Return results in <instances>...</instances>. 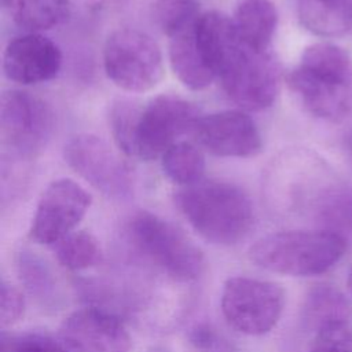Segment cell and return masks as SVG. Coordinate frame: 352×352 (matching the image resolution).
Returning <instances> with one entry per match:
<instances>
[{"mask_svg": "<svg viewBox=\"0 0 352 352\" xmlns=\"http://www.w3.org/2000/svg\"><path fill=\"white\" fill-rule=\"evenodd\" d=\"M50 106L26 91L10 89L0 99V133L3 143L21 155L41 150L52 132Z\"/></svg>", "mask_w": 352, "mask_h": 352, "instance_id": "30bf717a", "label": "cell"}, {"mask_svg": "<svg viewBox=\"0 0 352 352\" xmlns=\"http://www.w3.org/2000/svg\"><path fill=\"white\" fill-rule=\"evenodd\" d=\"M220 307L232 329L248 336H263L280 319L285 292L275 282L232 276L223 286Z\"/></svg>", "mask_w": 352, "mask_h": 352, "instance_id": "52a82bcc", "label": "cell"}, {"mask_svg": "<svg viewBox=\"0 0 352 352\" xmlns=\"http://www.w3.org/2000/svg\"><path fill=\"white\" fill-rule=\"evenodd\" d=\"M346 239L327 230H289L257 239L250 260L271 272L312 276L327 272L344 256Z\"/></svg>", "mask_w": 352, "mask_h": 352, "instance_id": "277c9868", "label": "cell"}, {"mask_svg": "<svg viewBox=\"0 0 352 352\" xmlns=\"http://www.w3.org/2000/svg\"><path fill=\"white\" fill-rule=\"evenodd\" d=\"M21 279L30 293L40 298L50 297L55 289L54 278L45 263L32 252H21L18 258Z\"/></svg>", "mask_w": 352, "mask_h": 352, "instance_id": "d4e9b609", "label": "cell"}, {"mask_svg": "<svg viewBox=\"0 0 352 352\" xmlns=\"http://www.w3.org/2000/svg\"><path fill=\"white\" fill-rule=\"evenodd\" d=\"M62 66V52L48 37L26 33L14 37L3 54V70L8 80L32 85L52 80Z\"/></svg>", "mask_w": 352, "mask_h": 352, "instance_id": "5bb4252c", "label": "cell"}, {"mask_svg": "<svg viewBox=\"0 0 352 352\" xmlns=\"http://www.w3.org/2000/svg\"><path fill=\"white\" fill-rule=\"evenodd\" d=\"M168 56L175 76L192 91L209 87L216 78L198 47L195 25L169 37Z\"/></svg>", "mask_w": 352, "mask_h": 352, "instance_id": "9a60e30c", "label": "cell"}, {"mask_svg": "<svg viewBox=\"0 0 352 352\" xmlns=\"http://www.w3.org/2000/svg\"><path fill=\"white\" fill-rule=\"evenodd\" d=\"M351 305L345 296L331 285H318L309 290L302 307L305 326L318 331L336 322H349Z\"/></svg>", "mask_w": 352, "mask_h": 352, "instance_id": "d6986e66", "label": "cell"}, {"mask_svg": "<svg viewBox=\"0 0 352 352\" xmlns=\"http://www.w3.org/2000/svg\"><path fill=\"white\" fill-rule=\"evenodd\" d=\"M192 135L202 147L219 157L248 158L258 154L263 148L256 122L239 110L201 116Z\"/></svg>", "mask_w": 352, "mask_h": 352, "instance_id": "7c38bea8", "label": "cell"}, {"mask_svg": "<svg viewBox=\"0 0 352 352\" xmlns=\"http://www.w3.org/2000/svg\"><path fill=\"white\" fill-rule=\"evenodd\" d=\"M65 160L102 194L111 198H126L132 194L131 169L103 139L89 133L73 136L65 146Z\"/></svg>", "mask_w": 352, "mask_h": 352, "instance_id": "9c48e42d", "label": "cell"}, {"mask_svg": "<svg viewBox=\"0 0 352 352\" xmlns=\"http://www.w3.org/2000/svg\"><path fill=\"white\" fill-rule=\"evenodd\" d=\"M128 242L155 267L177 280L201 276L205 258L201 249L170 221L140 210L126 223Z\"/></svg>", "mask_w": 352, "mask_h": 352, "instance_id": "5b68a950", "label": "cell"}, {"mask_svg": "<svg viewBox=\"0 0 352 352\" xmlns=\"http://www.w3.org/2000/svg\"><path fill=\"white\" fill-rule=\"evenodd\" d=\"M287 84L304 109L318 118L340 122L352 113V60L336 44L308 45L289 73Z\"/></svg>", "mask_w": 352, "mask_h": 352, "instance_id": "7a4b0ae2", "label": "cell"}, {"mask_svg": "<svg viewBox=\"0 0 352 352\" xmlns=\"http://www.w3.org/2000/svg\"><path fill=\"white\" fill-rule=\"evenodd\" d=\"M231 19L243 43L258 51L270 50L278 26V11L271 0H239Z\"/></svg>", "mask_w": 352, "mask_h": 352, "instance_id": "2e32d148", "label": "cell"}, {"mask_svg": "<svg viewBox=\"0 0 352 352\" xmlns=\"http://www.w3.org/2000/svg\"><path fill=\"white\" fill-rule=\"evenodd\" d=\"M315 216L323 230L333 231L346 239L352 236V190L333 186L322 191L315 201Z\"/></svg>", "mask_w": 352, "mask_h": 352, "instance_id": "ffe728a7", "label": "cell"}, {"mask_svg": "<svg viewBox=\"0 0 352 352\" xmlns=\"http://www.w3.org/2000/svg\"><path fill=\"white\" fill-rule=\"evenodd\" d=\"M198 47L228 98L245 110L270 107L280 87V67L268 51L249 47L232 19L217 10L202 12L195 25Z\"/></svg>", "mask_w": 352, "mask_h": 352, "instance_id": "6da1fadb", "label": "cell"}, {"mask_svg": "<svg viewBox=\"0 0 352 352\" xmlns=\"http://www.w3.org/2000/svg\"><path fill=\"white\" fill-rule=\"evenodd\" d=\"M161 164L166 177L180 187L194 184L204 179L205 157L190 142L180 140L169 147L161 157Z\"/></svg>", "mask_w": 352, "mask_h": 352, "instance_id": "44dd1931", "label": "cell"}, {"mask_svg": "<svg viewBox=\"0 0 352 352\" xmlns=\"http://www.w3.org/2000/svg\"><path fill=\"white\" fill-rule=\"evenodd\" d=\"M201 14L198 0H157L153 7L154 22L168 37L194 26Z\"/></svg>", "mask_w": 352, "mask_h": 352, "instance_id": "603a6c76", "label": "cell"}, {"mask_svg": "<svg viewBox=\"0 0 352 352\" xmlns=\"http://www.w3.org/2000/svg\"><path fill=\"white\" fill-rule=\"evenodd\" d=\"M1 352H72L62 340L43 333H25L21 336L1 334Z\"/></svg>", "mask_w": 352, "mask_h": 352, "instance_id": "484cf974", "label": "cell"}, {"mask_svg": "<svg viewBox=\"0 0 352 352\" xmlns=\"http://www.w3.org/2000/svg\"><path fill=\"white\" fill-rule=\"evenodd\" d=\"M300 23L322 37L342 36L352 30V0H297Z\"/></svg>", "mask_w": 352, "mask_h": 352, "instance_id": "e0dca14e", "label": "cell"}, {"mask_svg": "<svg viewBox=\"0 0 352 352\" xmlns=\"http://www.w3.org/2000/svg\"><path fill=\"white\" fill-rule=\"evenodd\" d=\"M103 66L109 80L128 92L154 88L164 76V56L160 45L138 29L113 32L103 48Z\"/></svg>", "mask_w": 352, "mask_h": 352, "instance_id": "8992f818", "label": "cell"}, {"mask_svg": "<svg viewBox=\"0 0 352 352\" xmlns=\"http://www.w3.org/2000/svg\"><path fill=\"white\" fill-rule=\"evenodd\" d=\"M92 202L91 194L72 179H56L43 191L30 226V238L55 245L82 220Z\"/></svg>", "mask_w": 352, "mask_h": 352, "instance_id": "8fae6325", "label": "cell"}, {"mask_svg": "<svg viewBox=\"0 0 352 352\" xmlns=\"http://www.w3.org/2000/svg\"><path fill=\"white\" fill-rule=\"evenodd\" d=\"M199 117V109L182 96L162 94L150 99L139 114L133 157L144 161L162 157L179 138L192 133Z\"/></svg>", "mask_w": 352, "mask_h": 352, "instance_id": "ba28073f", "label": "cell"}, {"mask_svg": "<svg viewBox=\"0 0 352 352\" xmlns=\"http://www.w3.org/2000/svg\"><path fill=\"white\" fill-rule=\"evenodd\" d=\"M59 338L72 352H129L132 340L113 314L87 307L72 312L59 327Z\"/></svg>", "mask_w": 352, "mask_h": 352, "instance_id": "4fadbf2b", "label": "cell"}, {"mask_svg": "<svg viewBox=\"0 0 352 352\" xmlns=\"http://www.w3.org/2000/svg\"><path fill=\"white\" fill-rule=\"evenodd\" d=\"M309 352H352V327L349 322H336L315 331Z\"/></svg>", "mask_w": 352, "mask_h": 352, "instance_id": "4316f807", "label": "cell"}, {"mask_svg": "<svg viewBox=\"0 0 352 352\" xmlns=\"http://www.w3.org/2000/svg\"><path fill=\"white\" fill-rule=\"evenodd\" d=\"M346 286H348V290H349V293H351V296H352V267H351L349 274H348V278H346Z\"/></svg>", "mask_w": 352, "mask_h": 352, "instance_id": "f1b7e54d", "label": "cell"}, {"mask_svg": "<svg viewBox=\"0 0 352 352\" xmlns=\"http://www.w3.org/2000/svg\"><path fill=\"white\" fill-rule=\"evenodd\" d=\"M142 107L129 99H117L109 110V125L116 146L128 157L135 155V133Z\"/></svg>", "mask_w": 352, "mask_h": 352, "instance_id": "cb8c5ba5", "label": "cell"}, {"mask_svg": "<svg viewBox=\"0 0 352 352\" xmlns=\"http://www.w3.org/2000/svg\"><path fill=\"white\" fill-rule=\"evenodd\" d=\"M175 204L190 226L206 241L230 246L242 241L254 221L250 197L224 180H199L180 187Z\"/></svg>", "mask_w": 352, "mask_h": 352, "instance_id": "3957f363", "label": "cell"}, {"mask_svg": "<svg viewBox=\"0 0 352 352\" xmlns=\"http://www.w3.org/2000/svg\"><path fill=\"white\" fill-rule=\"evenodd\" d=\"M10 19L26 30L37 33L62 23L69 15V0H1Z\"/></svg>", "mask_w": 352, "mask_h": 352, "instance_id": "ac0fdd59", "label": "cell"}, {"mask_svg": "<svg viewBox=\"0 0 352 352\" xmlns=\"http://www.w3.org/2000/svg\"><path fill=\"white\" fill-rule=\"evenodd\" d=\"M56 260L72 271H81L98 265L103 253L99 241L87 231H73L54 245Z\"/></svg>", "mask_w": 352, "mask_h": 352, "instance_id": "7402d4cb", "label": "cell"}, {"mask_svg": "<svg viewBox=\"0 0 352 352\" xmlns=\"http://www.w3.org/2000/svg\"><path fill=\"white\" fill-rule=\"evenodd\" d=\"M25 312V298L18 287L11 283L1 282L0 287V324L8 327L16 323Z\"/></svg>", "mask_w": 352, "mask_h": 352, "instance_id": "83f0119b", "label": "cell"}]
</instances>
